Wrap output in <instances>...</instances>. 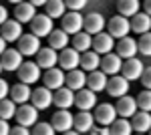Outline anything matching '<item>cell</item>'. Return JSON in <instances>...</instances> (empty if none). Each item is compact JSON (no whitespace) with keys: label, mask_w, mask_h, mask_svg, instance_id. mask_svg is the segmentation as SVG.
<instances>
[{"label":"cell","mask_w":151,"mask_h":135,"mask_svg":"<svg viewBox=\"0 0 151 135\" xmlns=\"http://www.w3.org/2000/svg\"><path fill=\"white\" fill-rule=\"evenodd\" d=\"M0 32H2V38H6L8 43H14V40H20V36H22V22L20 20H6V22H2L0 26Z\"/></svg>","instance_id":"cell-9"},{"label":"cell","mask_w":151,"mask_h":135,"mask_svg":"<svg viewBox=\"0 0 151 135\" xmlns=\"http://www.w3.org/2000/svg\"><path fill=\"white\" fill-rule=\"evenodd\" d=\"M105 26H107V20H105L99 12H91V14L85 18V30L89 34H93V36L99 34V32H103Z\"/></svg>","instance_id":"cell-25"},{"label":"cell","mask_w":151,"mask_h":135,"mask_svg":"<svg viewBox=\"0 0 151 135\" xmlns=\"http://www.w3.org/2000/svg\"><path fill=\"white\" fill-rule=\"evenodd\" d=\"M65 83H67V75L63 73V67L60 69L52 67V69H48L47 73H45V85H47L48 89L57 91V89H60Z\"/></svg>","instance_id":"cell-18"},{"label":"cell","mask_w":151,"mask_h":135,"mask_svg":"<svg viewBox=\"0 0 151 135\" xmlns=\"http://www.w3.org/2000/svg\"><path fill=\"white\" fill-rule=\"evenodd\" d=\"M75 105H77V109H93L95 105H97V95H95L93 89H81L77 91V95H75Z\"/></svg>","instance_id":"cell-20"},{"label":"cell","mask_w":151,"mask_h":135,"mask_svg":"<svg viewBox=\"0 0 151 135\" xmlns=\"http://www.w3.org/2000/svg\"><path fill=\"white\" fill-rule=\"evenodd\" d=\"M81 67L85 69V71H97V69L101 67V56H99V53L97 51H87V53H83L81 56Z\"/></svg>","instance_id":"cell-33"},{"label":"cell","mask_w":151,"mask_h":135,"mask_svg":"<svg viewBox=\"0 0 151 135\" xmlns=\"http://www.w3.org/2000/svg\"><path fill=\"white\" fill-rule=\"evenodd\" d=\"M115 36L109 32H99L93 36V48L99 53V55H107V53H111L113 48H115V40H113Z\"/></svg>","instance_id":"cell-15"},{"label":"cell","mask_w":151,"mask_h":135,"mask_svg":"<svg viewBox=\"0 0 151 135\" xmlns=\"http://www.w3.org/2000/svg\"><path fill=\"white\" fill-rule=\"evenodd\" d=\"M18 51H20L24 56L38 55V51H40V36H36L35 32L22 34L20 40H18Z\"/></svg>","instance_id":"cell-3"},{"label":"cell","mask_w":151,"mask_h":135,"mask_svg":"<svg viewBox=\"0 0 151 135\" xmlns=\"http://www.w3.org/2000/svg\"><path fill=\"white\" fill-rule=\"evenodd\" d=\"M18 79L28 85L36 83L40 79V65L38 63H22V67L18 69Z\"/></svg>","instance_id":"cell-14"},{"label":"cell","mask_w":151,"mask_h":135,"mask_svg":"<svg viewBox=\"0 0 151 135\" xmlns=\"http://www.w3.org/2000/svg\"><path fill=\"white\" fill-rule=\"evenodd\" d=\"M50 123L55 125V129H57L58 133H67L70 127H75V115L67 109H58L55 115H52V121Z\"/></svg>","instance_id":"cell-6"},{"label":"cell","mask_w":151,"mask_h":135,"mask_svg":"<svg viewBox=\"0 0 151 135\" xmlns=\"http://www.w3.org/2000/svg\"><path fill=\"white\" fill-rule=\"evenodd\" d=\"M111 133L113 135H131L135 129H133V123H129L127 117H121V119H115L113 123L109 125Z\"/></svg>","instance_id":"cell-35"},{"label":"cell","mask_w":151,"mask_h":135,"mask_svg":"<svg viewBox=\"0 0 151 135\" xmlns=\"http://www.w3.org/2000/svg\"><path fill=\"white\" fill-rule=\"evenodd\" d=\"M143 63H141L139 58H125V63H123V77L129 81H135V79H141V75H143Z\"/></svg>","instance_id":"cell-19"},{"label":"cell","mask_w":151,"mask_h":135,"mask_svg":"<svg viewBox=\"0 0 151 135\" xmlns=\"http://www.w3.org/2000/svg\"><path fill=\"white\" fill-rule=\"evenodd\" d=\"M85 85H87V75L83 71H79V69L69 71V75H67V87H70L73 91H81V89H85Z\"/></svg>","instance_id":"cell-31"},{"label":"cell","mask_w":151,"mask_h":135,"mask_svg":"<svg viewBox=\"0 0 151 135\" xmlns=\"http://www.w3.org/2000/svg\"><path fill=\"white\" fill-rule=\"evenodd\" d=\"M101 71H105L107 75H117V73H121L123 71V58L117 55H113V53H107V55L101 58Z\"/></svg>","instance_id":"cell-13"},{"label":"cell","mask_w":151,"mask_h":135,"mask_svg":"<svg viewBox=\"0 0 151 135\" xmlns=\"http://www.w3.org/2000/svg\"><path fill=\"white\" fill-rule=\"evenodd\" d=\"M117 115H119L117 107L109 105V103H101L95 109V119H97V123H101V125H111L117 119Z\"/></svg>","instance_id":"cell-12"},{"label":"cell","mask_w":151,"mask_h":135,"mask_svg":"<svg viewBox=\"0 0 151 135\" xmlns=\"http://www.w3.org/2000/svg\"><path fill=\"white\" fill-rule=\"evenodd\" d=\"M115 48H117V55L121 56V58H133L139 53V43L133 40V38H129V36H123V38H119Z\"/></svg>","instance_id":"cell-11"},{"label":"cell","mask_w":151,"mask_h":135,"mask_svg":"<svg viewBox=\"0 0 151 135\" xmlns=\"http://www.w3.org/2000/svg\"><path fill=\"white\" fill-rule=\"evenodd\" d=\"M137 105L141 111H151V89H145L137 95Z\"/></svg>","instance_id":"cell-38"},{"label":"cell","mask_w":151,"mask_h":135,"mask_svg":"<svg viewBox=\"0 0 151 135\" xmlns=\"http://www.w3.org/2000/svg\"><path fill=\"white\" fill-rule=\"evenodd\" d=\"M143 10L147 12V14H151V0H145L143 2Z\"/></svg>","instance_id":"cell-47"},{"label":"cell","mask_w":151,"mask_h":135,"mask_svg":"<svg viewBox=\"0 0 151 135\" xmlns=\"http://www.w3.org/2000/svg\"><path fill=\"white\" fill-rule=\"evenodd\" d=\"M131 28H133V32L137 34H145L151 30V14L147 12H137L135 16H133V20H131Z\"/></svg>","instance_id":"cell-27"},{"label":"cell","mask_w":151,"mask_h":135,"mask_svg":"<svg viewBox=\"0 0 151 135\" xmlns=\"http://www.w3.org/2000/svg\"><path fill=\"white\" fill-rule=\"evenodd\" d=\"M107 26H109V34H113L115 38H123V36L129 34V30H133L131 28V22L127 20V16H123V14L109 18V24Z\"/></svg>","instance_id":"cell-5"},{"label":"cell","mask_w":151,"mask_h":135,"mask_svg":"<svg viewBox=\"0 0 151 135\" xmlns=\"http://www.w3.org/2000/svg\"><path fill=\"white\" fill-rule=\"evenodd\" d=\"M30 2H32L35 6H45V4H47L48 0H30Z\"/></svg>","instance_id":"cell-49"},{"label":"cell","mask_w":151,"mask_h":135,"mask_svg":"<svg viewBox=\"0 0 151 135\" xmlns=\"http://www.w3.org/2000/svg\"><path fill=\"white\" fill-rule=\"evenodd\" d=\"M38 107L35 105H28V103H20L18 111H16V121L20 125H26V127H32L35 123H38Z\"/></svg>","instance_id":"cell-2"},{"label":"cell","mask_w":151,"mask_h":135,"mask_svg":"<svg viewBox=\"0 0 151 135\" xmlns=\"http://www.w3.org/2000/svg\"><path fill=\"white\" fill-rule=\"evenodd\" d=\"M52 103H55V93H52V89H48L47 85L32 91V105H35V107L47 109V107L52 105Z\"/></svg>","instance_id":"cell-10"},{"label":"cell","mask_w":151,"mask_h":135,"mask_svg":"<svg viewBox=\"0 0 151 135\" xmlns=\"http://www.w3.org/2000/svg\"><path fill=\"white\" fill-rule=\"evenodd\" d=\"M6 20H8V10L2 6V8H0V22H6Z\"/></svg>","instance_id":"cell-46"},{"label":"cell","mask_w":151,"mask_h":135,"mask_svg":"<svg viewBox=\"0 0 151 135\" xmlns=\"http://www.w3.org/2000/svg\"><path fill=\"white\" fill-rule=\"evenodd\" d=\"M10 97L16 103H28V99H32V91L28 89V83H22V81H20V83L12 85Z\"/></svg>","instance_id":"cell-30"},{"label":"cell","mask_w":151,"mask_h":135,"mask_svg":"<svg viewBox=\"0 0 151 135\" xmlns=\"http://www.w3.org/2000/svg\"><path fill=\"white\" fill-rule=\"evenodd\" d=\"M8 95H10V89H8V83H6V81H2V83H0V97H2V99H6Z\"/></svg>","instance_id":"cell-44"},{"label":"cell","mask_w":151,"mask_h":135,"mask_svg":"<svg viewBox=\"0 0 151 135\" xmlns=\"http://www.w3.org/2000/svg\"><path fill=\"white\" fill-rule=\"evenodd\" d=\"M32 133L35 135H52V133H57V129H55L52 123H35Z\"/></svg>","instance_id":"cell-40"},{"label":"cell","mask_w":151,"mask_h":135,"mask_svg":"<svg viewBox=\"0 0 151 135\" xmlns=\"http://www.w3.org/2000/svg\"><path fill=\"white\" fill-rule=\"evenodd\" d=\"M0 131H2L4 135H8L12 131L10 127H8V119H2V123H0Z\"/></svg>","instance_id":"cell-45"},{"label":"cell","mask_w":151,"mask_h":135,"mask_svg":"<svg viewBox=\"0 0 151 135\" xmlns=\"http://www.w3.org/2000/svg\"><path fill=\"white\" fill-rule=\"evenodd\" d=\"M131 123H133V129H135L137 133H149V129H151V113L149 111L135 113Z\"/></svg>","instance_id":"cell-29"},{"label":"cell","mask_w":151,"mask_h":135,"mask_svg":"<svg viewBox=\"0 0 151 135\" xmlns=\"http://www.w3.org/2000/svg\"><path fill=\"white\" fill-rule=\"evenodd\" d=\"M65 2H67V8L70 10H81L87 6V0H65Z\"/></svg>","instance_id":"cell-41"},{"label":"cell","mask_w":151,"mask_h":135,"mask_svg":"<svg viewBox=\"0 0 151 135\" xmlns=\"http://www.w3.org/2000/svg\"><path fill=\"white\" fill-rule=\"evenodd\" d=\"M55 105L58 109H70L75 105V91L70 87H60L55 91Z\"/></svg>","instance_id":"cell-21"},{"label":"cell","mask_w":151,"mask_h":135,"mask_svg":"<svg viewBox=\"0 0 151 135\" xmlns=\"http://www.w3.org/2000/svg\"><path fill=\"white\" fill-rule=\"evenodd\" d=\"M22 53L18 51V48H6L4 53H2V58H0V67L2 71H18V69L22 67Z\"/></svg>","instance_id":"cell-1"},{"label":"cell","mask_w":151,"mask_h":135,"mask_svg":"<svg viewBox=\"0 0 151 135\" xmlns=\"http://www.w3.org/2000/svg\"><path fill=\"white\" fill-rule=\"evenodd\" d=\"M107 73L105 71H91V75L87 77V87L89 89H93L95 93H99V91H105L107 89Z\"/></svg>","instance_id":"cell-26"},{"label":"cell","mask_w":151,"mask_h":135,"mask_svg":"<svg viewBox=\"0 0 151 135\" xmlns=\"http://www.w3.org/2000/svg\"><path fill=\"white\" fill-rule=\"evenodd\" d=\"M93 34H89L87 30H81V32L73 34V46L79 51V53H87V51H91V46H93V38H91Z\"/></svg>","instance_id":"cell-32"},{"label":"cell","mask_w":151,"mask_h":135,"mask_svg":"<svg viewBox=\"0 0 151 135\" xmlns=\"http://www.w3.org/2000/svg\"><path fill=\"white\" fill-rule=\"evenodd\" d=\"M117 113L121 115V117H133L137 109H139V105H137V99H133V97H127V95H123V97H119V101H117Z\"/></svg>","instance_id":"cell-23"},{"label":"cell","mask_w":151,"mask_h":135,"mask_svg":"<svg viewBox=\"0 0 151 135\" xmlns=\"http://www.w3.org/2000/svg\"><path fill=\"white\" fill-rule=\"evenodd\" d=\"M107 91H109V95L111 97H123V95H127L129 91V79H125L123 75L119 77V75H113V79H109L107 83Z\"/></svg>","instance_id":"cell-16"},{"label":"cell","mask_w":151,"mask_h":135,"mask_svg":"<svg viewBox=\"0 0 151 135\" xmlns=\"http://www.w3.org/2000/svg\"><path fill=\"white\" fill-rule=\"evenodd\" d=\"M58 63H60V67L65 69V71H73V69H77V65H81V53L73 46V48H63L60 51V55H58Z\"/></svg>","instance_id":"cell-8"},{"label":"cell","mask_w":151,"mask_h":135,"mask_svg":"<svg viewBox=\"0 0 151 135\" xmlns=\"http://www.w3.org/2000/svg\"><path fill=\"white\" fill-rule=\"evenodd\" d=\"M67 2L65 0H48L47 4H45V12H47L48 16H52V18H63L67 12Z\"/></svg>","instance_id":"cell-34"},{"label":"cell","mask_w":151,"mask_h":135,"mask_svg":"<svg viewBox=\"0 0 151 135\" xmlns=\"http://www.w3.org/2000/svg\"><path fill=\"white\" fill-rule=\"evenodd\" d=\"M141 38L137 40L139 43V53L145 56H151V32H145V34H139Z\"/></svg>","instance_id":"cell-39"},{"label":"cell","mask_w":151,"mask_h":135,"mask_svg":"<svg viewBox=\"0 0 151 135\" xmlns=\"http://www.w3.org/2000/svg\"><path fill=\"white\" fill-rule=\"evenodd\" d=\"M141 81H143V87L145 89H151V67H147L141 75Z\"/></svg>","instance_id":"cell-42"},{"label":"cell","mask_w":151,"mask_h":135,"mask_svg":"<svg viewBox=\"0 0 151 135\" xmlns=\"http://www.w3.org/2000/svg\"><path fill=\"white\" fill-rule=\"evenodd\" d=\"M36 63L40 65V69H48L57 67L58 63V55H57V48H52V46H47V48H40L38 51V55H36Z\"/></svg>","instance_id":"cell-17"},{"label":"cell","mask_w":151,"mask_h":135,"mask_svg":"<svg viewBox=\"0 0 151 135\" xmlns=\"http://www.w3.org/2000/svg\"><path fill=\"white\" fill-rule=\"evenodd\" d=\"M95 121H97V119L93 117V113L87 111V109H81V113L75 115V129H77L79 133H89V131L93 129Z\"/></svg>","instance_id":"cell-22"},{"label":"cell","mask_w":151,"mask_h":135,"mask_svg":"<svg viewBox=\"0 0 151 135\" xmlns=\"http://www.w3.org/2000/svg\"><path fill=\"white\" fill-rule=\"evenodd\" d=\"M8 2H12V4H20V2H24V0H8Z\"/></svg>","instance_id":"cell-50"},{"label":"cell","mask_w":151,"mask_h":135,"mask_svg":"<svg viewBox=\"0 0 151 135\" xmlns=\"http://www.w3.org/2000/svg\"><path fill=\"white\" fill-rule=\"evenodd\" d=\"M30 30L36 34V36H48V34L52 32L55 28H52V16H48V14H36L35 20L30 22Z\"/></svg>","instance_id":"cell-7"},{"label":"cell","mask_w":151,"mask_h":135,"mask_svg":"<svg viewBox=\"0 0 151 135\" xmlns=\"http://www.w3.org/2000/svg\"><path fill=\"white\" fill-rule=\"evenodd\" d=\"M60 20H63V22H60L63 28L69 34H77V32H81V30H85V18L79 14V10H70L69 14H65Z\"/></svg>","instance_id":"cell-4"},{"label":"cell","mask_w":151,"mask_h":135,"mask_svg":"<svg viewBox=\"0 0 151 135\" xmlns=\"http://www.w3.org/2000/svg\"><path fill=\"white\" fill-rule=\"evenodd\" d=\"M6 43H8L6 38H0V53H4V51H6Z\"/></svg>","instance_id":"cell-48"},{"label":"cell","mask_w":151,"mask_h":135,"mask_svg":"<svg viewBox=\"0 0 151 135\" xmlns=\"http://www.w3.org/2000/svg\"><path fill=\"white\" fill-rule=\"evenodd\" d=\"M14 16H16V20H20V22H32L36 16V6L28 0V2H20V4H16V8H14Z\"/></svg>","instance_id":"cell-24"},{"label":"cell","mask_w":151,"mask_h":135,"mask_svg":"<svg viewBox=\"0 0 151 135\" xmlns=\"http://www.w3.org/2000/svg\"><path fill=\"white\" fill-rule=\"evenodd\" d=\"M12 135H28V127L26 125H16V127H12V131H10Z\"/></svg>","instance_id":"cell-43"},{"label":"cell","mask_w":151,"mask_h":135,"mask_svg":"<svg viewBox=\"0 0 151 135\" xmlns=\"http://www.w3.org/2000/svg\"><path fill=\"white\" fill-rule=\"evenodd\" d=\"M149 133H151V129H149Z\"/></svg>","instance_id":"cell-51"},{"label":"cell","mask_w":151,"mask_h":135,"mask_svg":"<svg viewBox=\"0 0 151 135\" xmlns=\"http://www.w3.org/2000/svg\"><path fill=\"white\" fill-rule=\"evenodd\" d=\"M48 46L57 48V51H63L69 46V32L65 28H58V30H52L48 34Z\"/></svg>","instance_id":"cell-28"},{"label":"cell","mask_w":151,"mask_h":135,"mask_svg":"<svg viewBox=\"0 0 151 135\" xmlns=\"http://www.w3.org/2000/svg\"><path fill=\"white\" fill-rule=\"evenodd\" d=\"M139 0H119L117 2V10L123 16H135L139 12Z\"/></svg>","instance_id":"cell-36"},{"label":"cell","mask_w":151,"mask_h":135,"mask_svg":"<svg viewBox=\"0 0 151 135\" xmlns=\"http://www.w3.org/2000/svg\"><path fill=\"white\" fill-rule=\"evenodd\" d=\"M16 111H18V107H16V101L14 99H2L0 103V115H2V119H12V117H16Z\"/></svg>","instance_id":"cell-37"}]
</instances>
